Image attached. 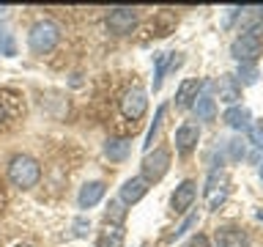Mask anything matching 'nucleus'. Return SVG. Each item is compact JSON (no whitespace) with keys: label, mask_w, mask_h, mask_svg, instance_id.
I'll return each mask as SVG.
<instances>
[{"label":"nucleus","mask_w":263,"mask_h":247,"mask_svg":"<svg viewBox=\"0 0 263 247\" xmlns=\"http://www.w3.org/2000/svg\"><path fill=\"white\" fill-rule=\"evenodd\" d=\"M16 247H30V244H16Z\"/></svg>","instance_id":"30"},{"label":"nucleus","mask_w":263,"mask_h":247,"mask_svg":"<svg viewBox=\"0 0 263 247\" xmlns=\"http://www.w3.org/2000/svg\"><path fill=\"white\" fill-rule=\"evenodd\" d=\"M195 195H197V184L192 179L181 181V184L176 187V192H173V209L176 211H186L189 206L195 203Z\"/></svg>","instance_id":"11"},{"label":"nucleus","mask_w":263,"mask_h":247,"mask_svg":"<svg viewBox=\"0 0 263 247\" xmlns=\"http://www.w3.org/2000/svg\"><path fill=\"white\" fill-rule=\"evenodd\" d=\"M217 94H219V102L225 104H236L238 99H241V85H238V80L233 74H222L217 80Z\"/></svg>","instance_id":"10"},{"label":"nucleus","mask_w":263,"mask_h":247,"mask_svg":"<svg viewBox=\"0 0 263 247\" xmlns=\"http://www.w3.org/2000/svg\"><path fill=\"white\" fill-rule=\"evenodd\" d=\"M263 52V41L258 33H241L233 44H230V55L236 58L238 63H255Z\"/></svg>","instance_id":"3"},{"label":"nucleus","mask_w":263,"mask_h":247,"mask_svg":"<svg viewBox=\"0 0 263 247\" xmlns=\"http://www.w3.org/2000/svg\"><path fill=\"white\" fill-rule=\"evenodd\" d=\"M25 113V96L14 88H0V123L16 121Z\"/></svg>","instance_id":"5"},{"label":"nucleus","mask_w":263,"mask_h":247,"mask_svg":"<svg viewBox=\"0 0 263 247\" xmlns=\"http://www.w3.org/2000/svg\"><path fill=\"white\" fill-rule=\"evenodd\" d=\"M200 88H203V82L200 80H184L178 85V94H176V104L178 107H189L197 99V94H200Z\"/></svg>","instance_id":"15"},{"label":"nucleus","mask_w":263,"mask_h":247,"mask_svg":"<svg viewBox=\"0 0 263 247\" xmlns=\"http://www.w3.org/2000/svg\"><path fill=\"white\" fill-rule=\"evenodd\" d=\"M222 121L233 129H250V110H244V107H230V110L222 115Z\"/></svg>","instance_id":"18"},{"label":"nucleus","mask_w":263,"mask_h":247,"mask_svg":"<svg viewBox=\"0 0 263 247\" xmlns=\"http://www.w3.org/2000/svg\"><path fill=\"white\" fill-rule=\"evenodd\" d=\"M0 52L8 58L14 55V41H11V33H8L6 25H0Z\"/></svg>","instance_id":"22"},{"label":"nucleus","mask_w":263,"mask_h":247,"mask_svg":"<svg viewBox=\"0 0 263 247\" xmlns=\"http://www.w3.org/2000/svg\"><path fill=\"white\" fill-rule=\"evenodd\" d=\"M228 148H230V160H241L244 156V143L241 140H230Z\"/></svg>","instance_id":"25"},{"label":"nucleus","mask_w":263,"mask_h":247,"mask_svg":"<svg viewBox=\"0 0 263 247\" xmlns=\"http://www.w3.org/2000/svg\"><path fill=\"white\" fill-rule=\"evenodd\" d=\"M162 118H164V107H159V110H156V118H154L151 129H148V135H145V154L151 151V143H154L156 132H159V123H162Z\"/></svg>","instance_id":"21"},{"label":"nucleus","mask_w":263,"mask_h":247,"mask_svg":"<svg viewBox=\"0 0 263 247\" xmlns=\"http://www.w3.org/2000/svg\"><path fill=\"white\" fill-rule=\"evenodd\" d=\"M228 198V176L219 170H211L209 176V187H205V203L209 209H219Z\"/></svg>","instance_id":"7"},{"label":"nucleus","mask_w":263,"mask_h":247,"mask_svg":"<svg viewBox=\"0 0 263 247\" xmlns=\"http://www.w3.org/2000/svg\"><path fill=\"white\" fill-rule=\"evenodd\" d=\"M260 176H263V165H260Z\"/></svg>","instance_id":"31"},{"label":"nucleus","mask_w":263,"mask_h":247,"mask_svg":"<svg viewBox=\"0 0 263 247\" xmlns=\"http://www.w3.org/2000/svg\"><path fill=\"white\" fill-rule=\"evenodd\" d=\"M104 189L107 187L102 184V181H88V184L80 189V198H77L80 209H90V206H96L104 198Z\"/></svg>","instance_id":"14"},{"label":"nucleus","mask_w":263,"mask_h":247,"mask_svg":"<svg viewBox=\"0 0 263 247\" xmlns=\"http://www.w3.org/2000/svg\"><path fill=\"white\" fill-rule=\"evenodd\" d=\"M58 39H61V30H58V25L49 22V20L36 22L30 28V33H28V44H30L33 52H39V55L52 52L55 44H58Z\"/></svg>","instance_id":"2"},{"label":"nucleus","mask_w":263,"mask_h":247,"mask_svg":"<svg viewBox=\"0 0 263 247\" xmlns=\"http://www.w3.org/2000/svg\"><path fill=\"white\" fill-rule=\"evenodd\" d=\"M148 110V94L143 88H129L126 94H123L121 99V113H123V118H129V121H137V118H143Z\"/></svg>","instance_id":"6"},{"label":"nucleus","mask_w":263,"mask_h":247,"mask_svg":"<svg viewBox=\"0 0 263 247\" xmlns=\"http://www.w3.org/2000/svg\"><path fill=\"white\" fill-rule=\"evenodd\" d=\"M250 137H252V143L258 146V148H263V123H260V127H255V129L250 132Z\"/></svg>","instance_id":"27"},{"label":"nucleus","mask_w":263,"mask_h":247,"mask_svg":"<svg viewBox=\"0 0 263 247\" xmlns=\"http://www.w3.org/2000/svg\"><path fill=\"white\" fill-rule=\"evenodd\" d=\"M135 22H137L135 8H112V11L107 14V28H110L112 33H118V36L129 33L132 28H135Z\"/></svg>","instance_id":"8"},{"label":"nucleus","mask_w":263,"mask_h":247,"mask_svg":"<svg viewBox=\"0 0 263 247\" xmlns=\"http://www.w3.org/2000/svg\"><path fill=\"white\" fill-rule=\"evenodd\" d=\"M184 247H211V242H209V236H203V234H195L189 242L184 244Z\"/></svg>","instance_id":"26"},{"label":"nucleus","mask_w":263,"mask_h":247,"mask_svg":"<svg viewBox=\"0 0 263 247\" xmlns=\"http://www.w3.org/2000/svg\"><path fill=\"white\" fill-rule=\"evenodd\" d=\"M238 77H241L244 85H252V82L258 80V72H255L252 63H241V66H238ZM241 82H238V85H241Z\"/></svg>","instance_id":"23"},{"label":"nucleus","mask_w":263,"mask_h":247,"mask_svg":"<svg viewBox=\"0 0 263 247\" xmlns=\"http://www.w3.org/2000/svg\"><path fill=\"white\" fill-rule=\"evenodd\" d=\"M197 140H200V129L195 127V123H181L176 129V148L181 154H189L192 148L197 146Z\"/></svg>","instance_id":"12"},{"label":"nucleus","mask_w":263,"mask_h":247,"mask_svg":"<svg viewBox=\"0 0 263 247\" xmlns=\"http://www.w3.org/2000/svg\"><path fill=\"white\" fill-rule=\"evenodd\" d=\"M129 148H132V143L126 137H112V140H107V143H104V154L110 156L112 162H121V160H126Z\"/></svg>","instance_id":"17"},{"label":"nucleus","mask_w":263,"mask_h":247,"mask_svg":"<svg viewBox=\"0 0 263 247\" xmlns=\"http://www.w3.org/2000/svg\"><path fill=\"white\" fill-rule=\"evenodd\" d=\"M145 192H148V181H145L143 176H135V179L123 181V187H121V201H123V203H137Z\"/></svg>","instance_id":"13"},{"label":"nucleus","mask_w":263,"mask_h":247,"mask_svg":"<svg viewBox=\"0 0 263 247\" xmlns=\"http://www.w3.org/2000/svg\"><path fill=\"white\" fill-rule=\"evenodd\" d=\"M214 242H217V247H250V236H247V231L236 225H225V228H217Z\"/></svg>","instance_id":"9"},{"label":"nucleus","mask_w":263,"mask_h":247,"mask_svg":"<svg viewBox=\"0 0 263 247\" xmlns=\"http://www.w3.org/2000/svg\"><path fill=\"white\" fill-rule=\"evenodd\" d=\"M8 179H11L14 187L30 189V187H36V181L41 179V165L28 154H16L11 160V165H8Z\"/></svg>","instance_id":"1"},{"label":"nucleus","mask_w":263,"mask_h":247,"mask_svg":"<svg viewBox=\"0 0 263 247\" xmlns=\"http://www.w3.org/2000/svg\"><path fill=\"white\" fill-rule=\"evenodd\" d=\"M123 239H126V234H123V225H110V222H107V228L102 231V236H99V244H96V247H123Z\"/></svg>","instance_id":"16"},{"label":"nucleus","mask_w":263,"mask_h":247,"mask_svg":"<svg viewBox=\"0 0 263 247\" xmlns=\"http://www.w3.org/2000/svg\"><path fill=\"white\" fill-rule=\"evenodd\" d=\"M195 222H197V214H189V217H186V220L181 222V225H178V228H176V231H173V234H170V242H173V239H178L181 234H184V231H189V228L195 225Z\"/></svg>","instance_id":"24"},{"label":"nucleus","mask_w":263,"mask_h":247,"mask_svg":"<svg viewBox=\"0 0 263 247\" xmlns=\"http://www.w3.org/2000/svg\"><path fill=\"white\" fill-rule=\"evenodd\" d=\"M195 113H197V118L211 121L214 115H217V102H214V99H211L209 94L197 96V102H195Z\"/></svg>","instance_id":"19"},{"label":"nucleus","mask_w":263,"mask_h":247,"mask_svg":"<svg viewBox=\"0 0 263 247\" xmlns=\"http://www.w3.org/2000/svg\"><path fill=\"white\" fill-rule=\"evenodd\" d=\"M143 179L145 181H159L164 173L170 170V151L167 148H154V154L148 151L145 156H143Z\"/></svg>","instance_id":"4"},{"label":"nucleus","mask_w":263,"mask_h":247,"mask_svg":"<svg viewBox=\"0 0 263 247\" xmlns=\"http://www.w3.org/2000/svg\"><path fill=\"white\" fill-rule=\"evenodd\" d=\"M74 228H77V236H85V228H88V222H85V220H77V225H74Z\"/></svg>","instance_id":"28"},{"label":"nucleus","mask_w":263,"mask_h":247,"mask_svg":"<svg viewBox=\"0 0 263 247\" xmlns=\"http://www.w3.org/2000/svg\"><path fill=\"white\" fill-rule=\"evenodd\" d=\"M255 217H258V220H260V222H263V209H260V211H258V214H255Z\"/></svg>","instance_id":"29"},{"label":"nucleus","mask_w":263,"mask_h":247,"mask_svg":"<svg viewBox=\"0 0 263 247\" xmlns=\"http://www.w3.org/2000/svg\"><path fill=\"white\" fill-rule=\"evenodd\" d=\"M123 217H126V211L121 209L118 201H112L110 206H107V222H110V225H121Z\"/></svg>","instance_id":"20"}]
</instances>
